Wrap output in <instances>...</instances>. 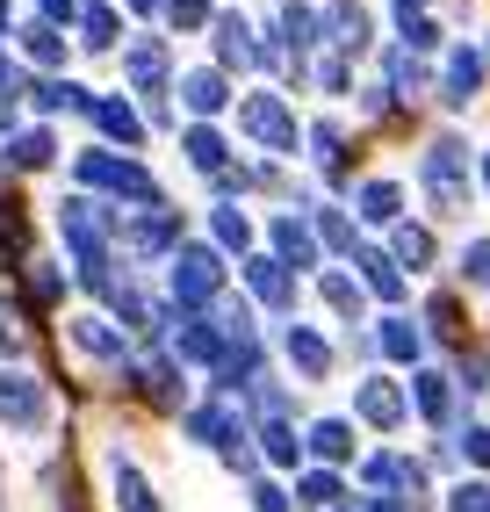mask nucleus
Listing matches in <instances>:
<instances>
[{"mask_svg": "<svg viewBox=\"0 0 490 512\" xmlns=\"http://www.w3.org/2000/svg\"><path fill=\"white\" fill-rule=\"evenodd\" d=\"M73 347L94 354V361H123V332L109 318H73Z\"/></svg>", "mask_w": 490, "mask_h": 512, "instance_id": "23", "label": "nucleus"}, {"mask_svg": "<svg viewBox=\"0 0 490 512\" xmlns=\"http://www.w3.org/2000/svg\"><path fill=\"white\" fill-rule=\"evenodd\" d=\"M166 22L173 29H202L209 22V0H166Z\"/></svg>", "mask_w": 490, "mask_h": 512, "instance_id": "45", "label": "nucleus"}, {"mask_svg": "<svg viewBox=\"0 0 490 512\" xmlns=\"http://www.w3.org/2000/svg\"><path fill=\"white\" fill-rule=\"evenodd\" d=\"M476 174H483V188H490V152H483V159H476Z\"/></svg>", "mask_w": 490, "mask_h": 512, "instance_id": "56", "label": "nucleus"}, {"mask_svg": "<svg viewBox=\"0 0 490 512\" xmlns=\"http://www.w3.org/2000/svg\"><path fill=\"white\" fill-rule=\"evenodd\" d=\"M274 37H282L274 51H296V65H303V51L318 44V8H303V0H289V8H282V22H274Z\"/></svg>", "mask_w": 490, "mask_h": 512, "instance_id": "21", "label": "nucleus"}, {"mask_svg": "<svg viewBox=\"0 0 490 512\" xmlns=\"http://www.w3.org/2000/svg\"><path fill=\"white\" fill-rule=\"evenodd\" d=\"M173 325H181V332H173V354H181V361H202V368H217L224 361V325H209V318H173Z\"/></svg>", "mask_w": 490, "mask_h": 512, "instance_id": "12", "label": "nucleus"}, {"mask_svg": "<svg viewBox=\"0 0 490 512\" xmlns=\"http://www.w3.org/2000/svg\"><path fill=\"white\" fill-rule=\"evenodd\" d=\"M188 433H195V440H209L217 455L245 448V419L231 412V404H202V412H188Z\"/></svg>", "mask_w": 490, "mask_h": 512, "instance_id": "13", "label": "nucleus"}, {"mask_svg": "<svg viewBox=\"0 0 490 512\" xmlns=\"http://www.w3.org/2000/svg\"><path fill=\"white\" fill-rule=\"evenodd\" d=\"M426 325H433V339H462V332H469L454 296H433V303H426Z\"/></svg>", "mask_w": 490, "mask_h": 512, "instance_id": "36", "label": "nucleus"}, {"mask_svg": "<svg viewBox=\"0 0 490 512\" xmlns=\"http://www.w3.org/2000/svg\"><path fill=\"white\" fill-rule=\"evenodd\" d=\"M274 260H282L289 267V275H296V267H318V231H310V217L303 210H289V217H274Z\"/></svg>", "mask_w": 490, "mask_h": 512, "instance_id": "8", "label": "nucleus"}, {"mask_svg": "<svg viewBox=\"0 0 490 512\" xmlns=\"http://www.w3.org/2000/svg\"><path fill=\"white\" fill-rule=\"evenodd\" d=\"M260 448H267V462H282V469L303 462V440H296V426H282V419H267V426H260Z\"/></svg>", "mask_w": 490, "mask_h": 512, "instance_id": "31", "label": "nucleus"}, {"mask_svg": "<svg viewBox=\"0 0 490 512\" xmlns=\"http://www.w3.org/2000/svg\"><path fill=\"white\" fill-rule=\"evenodd\" d=\"M354 267H361V296H382V303H397L404 296V267L390 260V253H354Z\"/></svg>", "mask_w": 490, "mask_h": 512, "instance_id": "18", "label": "nucleus"}, {"mask_svg": "<svg viewBox=\"0 0 490 512\" xmlns=\"http://www.w3.org/2000/svg\"><path fill=\"white\" fill-rule=\"evenodd\" d=\"M418 87H426V65H418L404 44L390 51V87H382V94H397V101H418Z\"/></svg>", "mask_w": 490, "mask_h": 512, "instance_id": "30", "label": "nucleus"}, {"mask_svg": "<svg viewBox=\"0 0 490 512\" xmlns=\"http://www.w3.org/2000/svg\"><path fill=\"white\" fill-rule=\"evenodd\" d=\"M361 217L368 224H397V210H404V195H397V181H361Z\"/></svg>", "mask_w": 490, "mask_h": 512, "instance_id": "29", "label": "nucleus"}, {"mask_svg": "<svg viewBox=\"0 0 490 512\" xmlns=\"http://www.w3.org/2000/svg\"><path fill=\"white\" fill-rule=\"evenodd\" d=\"M217 58H224V65H267V73L282 65V51H274V44H260L245 15H217Z\"/></svg>", "mask_w": 490, "mask_h": 512, "instance_id": "7", "label": "nucleus"}, {"mask_svg": "<svg viewBox=\"0 0 490 512\" xmlns=\"http://www.w3.org/2000/svg\"><path fill=\"white\" fill-rule=\"evenodd\" d=\"M123 73L137 80V94H166V44H159V37H145V44H130V58H123Z\"/></svg>", "mask_w": 490, "mask_h": 512, "instance_id": "19", "label": "nucleus"}, {"mask_svg": "<svg viewBox=\"0 0 490 512\" xmlns=\"http://www.w3.org/2000/svg\"><path fill=\"white\" fill-rule=\"evenodd\" d=\"M209 224H217V246H238V253L253 246V224H245V210H231V202H224V210L209 217Z\"/></svg>", "mask_w": 490, "mask_h": 512, "instance_id": "39", "label": "nucleus"}, {"mask_svg": "<svg viewBox=\"0 0 490 512\" xmlns=\"http://www.w3.org/2000/svg\"><path fill=\"white\" fill-rule=\"evenodd\" d=\"M217 296H224V253L217 246H181V253H173V303L195 318Z\"/></svg>", "mask_w": 490, "mask_h": 512, "instance_id": "2", "label": "nucleus"}, {"mask_svg": "<svg viewBox=\"0 0 490 512\" xmlns=\"http://www.w3.org/2000/svg\"><path fill=\"white\" fill-rule=\"evenodd\" d=\"M73 174H80V188H109V195H130V202H159L152 174L137 159H116V152H80Z\"/></svg>", "mask_w": 490, "mask_h": 512, "instance_id": "3", "label": "nucleus"}, {"mask_svg": "<svg viewBox=\"0 0 490 512\" xmlns=\"http://www.w3.org/2000/svg\"><path fill=\"white\" fill-rule=\"evenodd\" d=\"M253 512H296L282 484H253Z\"/></svg>", "mask_w": 490, "mask_h": 512, "instance_id": "47", "label": "nucleus"}, {"mask_svg": "<svg viewBox=\"0 0 490 512\" xmlns=\"http://www.w3.org/2000/svg\"><path fill=\"white\" fill-rule=\"evenodd\" d=\"M87 116H94L101 130H109L116 145H137V138H145V123H137V109H130V101H94Z\"/></svg>", "mask_w": 490, "mask_h": 512, "instance_id": "28", "label": "nucleus"}, {"mask_svg": "<svg viewBox=\"0 0 490 512\" xmlns=\"http://www.w3.org/2000/svg\"><path fill=\"white\" fill-rule=\"evenodd\" d=\"M0 29H8V0H0Z\"/></svg>", "mask_w": 490, "mask_h": 512, "instance_id": "57", "label": "nucleus"}, {"mask_svg": "<svg viewBox=\"0 0 490 512\" xmlns=\"http://www.w3.org/2000/svg\"><path fill=\"white\" fill-rule=\"evenodd\" d=\"M483 65H490V51H483Z\"/></svg>", "mask_w": 490, "mask_h": 512, "instance_id": "58", "label": "nucleus"}, {"mask_svg": "<svg viewBox=\"0 0 490 512\" xmlns=\"http://www.w3.org/2000/svg\"><path fill=\"white\" fill-rule=\"evenodd\" d=\"M418 188L433 195L440 217H462L469 210V145L462 138H433L426 159H418Z\"/></svg>", "mask_w": 490, "mask_h": 512, "instance_id": "1", "label": "nucleus"}, {"mask_svg": "<svg viewBox=\"0 0 490 512\" xmlns=\"http://www.w3.org/2000/svg\"><path fill=\"white\" fill-rule=\"evenodd\" d=\"M418 8H426V0H397V15H418Z\"/></svg>", "mask_w": 490, "mask_h": 512, "instance_id": "55", "label": "nucleus"}, {"mask_svg": "<svg viewBox=\"0 0 490 512\" xmlns=\"http://www.w3.org/2000/svg\"><path fill=\"white\" fill-rule=\"evenodd\" d=\"M375 347L390 354V361H411V368H418V354H426V332H418L411 318H382V332H375Z\"/></svg>", "mask_w": 490, "mask_h": 512, "instance_id": "25", "label": "nucleus"}, {"mask_svg": "<svg viewBox=\"0 0 490 512\" xmlns=\"http://www.w3.org/2000/svg\"><path fill=\"white\" fill-rule=\"evenodd\" d=\"M37 8H44L37 22H51V29H58V22H73V0H37Z\"/></svg>", "mask_w": 490, "mask_h": 512, "instance_id": "52", "label": "nucleus"}, {"mask_svg": "<svg viewBox=\"0 0 490 512\" xmlns=\"http://www.w3.org/2000/svg\"><path fill=\"white\" fill-rule=\"evenodd\" d=\"M318 87H325V94H346V87H354V65H346V58H325V65H318Z\"/></svg>", "mask_w": 490, "mask_h": 512, "instance_id": "46", "label": "nucleus"}, {"mask_svg": "<svg viewBox=\"0 0 490 512\" xmlns=\"http://www.w3.org/2000/svg\"><path fill=\"white\" fill-rule=\"evenodd\" d=\"M181 101L195 116H217L224 101H231V80L217 73V65H195V73H181Z\"/></svg>", "mask_w": 490, "mask_h": 512, "instance_id": "16", "label": "nucleus"}, {"mask_svg": "<svg viewBox=\"0 0 490 512\" xmlns=\"http://www.w3.org/2000/svg\"><path fill=\"white\" fill-rule=\"evenodd\" d=\"M303 505H318V512H339V505H346V491H339V476H325V469H310V476H303Z\"/></svg>", "mask_w": 490, "mask_h": 512, "instance_id": "37", "label": "nucleus"}, {"mask_svg": "<svg viewBox=\"0 0 490 512\" xmlns=\"http://www.w3.org/2000/svg\"><path fill=\"white\" fill-rule=\"evenodd\" d=\"M116 231H123V246H130L137 260H152V253H173V246H181V210H166V202H152V210H137V217L116 210Z\"/></svg>", "mask_w": 490, "mask_h": 512, "instance_id": "5", "label": "nucleus"}, {"mask_svg": "<svg viewBox=\"0 0 490 512\" xmlns=\"http://www.w3.org/2000/svg\"><path fill=\"white\" fill-rule=\"evenodd\" d=\"M289 361L303 383H325L332 375V347H325V332H310V325H289Z\"/></svg>", "mask_w": 490, "mask_h": 512, "instance_id": "17", "label": "nucleus"}, {"mask_svg": "<svg viewBox=\"0 0 490 512\" xmlns=\"http://www.w3.org/2000/svg\"><path fill=\"white\" fill-rule=\"evenodd\" d=\"M318 37L339 44V58H354L368 44V8H361V0H332V8L318 15Z\"/></svg>", "mask_w": 490, "mask_h": 512, "instance_id": "10", "label": "nucleus"}, {"mask_svg": "<svg viewBox=\"0 0 490 512\" xmlns=\"http://www.w3.org/2000/svg\"><path fill=\"white\" fill-rule=\"evenodd\" d=\"M0 419H8L15 433H37L51 419V397L37 375H15V368H0Z\"/></svg>", "mask_w": 490, "mask_h": 512, "instance_id": "6", "label": "nucleus"}, {"mask_svg": "<svg viewBox=\"0 0 490 512\" xmlns=\"http://www.w3.org/2000/svg\"><path fill=\"white\" fill-rule=\"evenodd\" d=\"M462 455L490 469V426H462Z\"/></svg>", "mask_w": 490, "mask_h": 512, "instance_id": "48", "label": "nucleus"}, {"mask_svg": "<svg viewBox=\"0 0 490 512\" xmlns=\"http://www.w3.org/2000/svg\"><path fill=\"white\" fill-rule=\"evenodd\" d=\"M303 448L318 455V462H354V426H346V419H318Z\"/></svg>", "mask_w": 490, "mask_h": 512, "instance_id": "24", "label": "nucleus"}, {"mask_svg": "<svg viewBox=\"0 0 490 512\" xmlns=\"http://www.w3.org/2000/svg\"><path fill=\"white\" fill-rule=\"evenodd\" d=\"M80 29H87V37H80L87 51H109V44H116V29H123V22H116V8H87V22H80Z\"/></svg>", "mask_w": 490, "mask_h": 512, "instance_id": "38", "label": "nucleus"}, {"mask_svg": "<svg viewBox=\"0 0 490 512\" xmlns=\"http://www.w3.org/2000/svg\"><path fill=\"white\" fill-rule=\"evenodd\" d=\"M404 404H418L433 426H447V412H454V390H447V375H433V368H418L411 375V390H404Z\"/></svg>", "mask_w": 490, "mask_h": 512, "instance_id": "22", "label": "nucleus"}, {"mask_svg": "<svg viewBox=\"0 0 490 512\" xmlns=\"http://www.w3.org/2000/svg\"><path fill=\"white\" fill-rule=\"evenodd\" d=\"M109 476H116V512H159V498H152V484H145V469H137L130 455H116Z\"/></svg>", "mask_w": 490, "mask_h": 512, "instance_id": "20", "label": "nucleus"}, {"mask_svg": "<svg viewBox=\"0 0 490 512\" xmlns=\"http://www.w3.org/2000/svg\"><path fill=\"white\" fill-rule=\"evenodd\" d=\"M238 130L267 152H296V116L282 109V94H245L238 101Z\"/></svg>", "mask_w": 490, "mask_h": 512, "instance_id": "4", "label": "nucleus"}, {"mask_svg": "<svg viewBox=\"0 0 490 512\" xmlns=\"http://www.w3.org/2000/svg\"><path fill=\"white\" fill-rule=\"evenodd\" d=\"M346 512H404L397 498H346Z\"/></svg>", "mask_w": 490, "mask_h": 512, "instance_id": "53", "label": "nucleus"}, {"mask_svg": "<svg viewBox=\"0 0 490 512\" xmlns=\"http://www.w3.org/2000/svg\"><path fill=\"white\" fill-rule=\"evenodd\" d=\"M354 412L368 419V426H404V383H390V375H368V383L354 390Z\"/></svg>", "mask_w": 490, "mask_h": 512, "instance_id": "11", "label": "nucleus"}, {"mask_svg": "<svg viewBox=\"0 0 490 512\" xmlns=\"http://www.w3.org/2000/svg\"><path fill=\"white\" fill-rule=\"evenodd\" d=\"M368 484H404V462L397 455H375L368 462Z\"/></svg>", "mask_w": 490, "mask_h": 512, "instance_id": "49", "label": "nucleus"}, {"mask_svg": "<svg viewBox=\"0 0 490 512\" xmlns=\"http://www.w3.org/2000/svg\"><path fill=\"white\" fill-rule=\"evenodd\" d=\"M462 282L490 289V238H469V246H462Z\"/></svg>", "mask_w": 490, "mask_h": 512, "instance_id": "42", "label": "nucleus"}, {"mask_svg": "<svg viewBox=\"0 0 490 512\" xmlns=\"http://www.w3.org/2000/svg\"><path fill=\"white\" fill-rule=\"evenodd\" d=\"M245 289H253L267 311H296V275L274 253H260V260H245Z\"/></svg>", "mask_w": 490, "mask_h": 512, "instance_id": "9", "label": "nucleus"}, {"mask_svg": "<svg viewBox=\"0 0 490 512\" xmlns=\"http://www.w3.org/2000/svg\"><path fill=\"white\" fill-rule=\"evenodd\" d=\"M22 347H29V318L15 303H0V354H22Z\"/></svg>", "mask_w": 490, "mask_h": 512, "instance_id": "43", "label": "nucleus"}, {"mask_svg": "<svg viewBox=\"0 0 490 512\" xmlns=\"http://www.w3.org/2000/svg\"><path fill=\"white\" fill-rule=\"evenodd\" d=\"M462 383H469V390H490V361H483V354L462 361Z\"/></svg>", "mask_w": 490, "mask_h": 512, "instance_id": "51", "label": "nucleus"}, {"mask_svg": "<svg viewBox=\"0 0 490 512\" xmlns=\"http://www.w3.org/2000/svg\"><path fill=\"white\" fill-rule=\"evenodd\" d=\"M447 512H490V484H454L447 491Z\"/></svg>", "mask_w": 490, "mask_h": 512, "instance_id": "44", "label": "nucleus"}, {"mask_svg": "<svg viewBox=\"0 0 490 512\" xmlns=\"http://www.w3.org/2000/svg\"><path fill=\"white\" fill-rule=\"evenodd\" d=\"M476 87H483V51H447V109H469V101H476Z\"/></svg>", "mask_w": 490, "mask_h": 512, "instance_id": "15", "label": "nucleus"}, {"mask_svg": "<svg viewBox=\"0 0 490 512\" xmlns=\"http://www.w3.org/2000/svg\"><path fill=\"white\" fill-rule=\"evenodd\" d=\"M123 383H137V390H145V397L159 404V412H173V404L188 397V390H181V368H173V361H145V368H123Z\"/></svg>", "mask_w": 490, "mask_h": 512, "instance_id": "14", "label": "nucleus"}, {"mask_svg": "<svg viewBox=\"0 0 490 512\" xmlns=\"http://www.w3.org/2000/svg\"><path fill=\"white\" fill-rule=\"evenodd\" d=\"M181 152H188V166H195V174H224V138H217V130H209V123H188V138H181Z\"/></svg>", "mask_w": 490, "mask_h": 512, "instance_id": "27", "label": "nucleus"}, {"mask_svg": "<svg viewBox=\"0 0 490 512\" xmlns=\"http://www.w3.org/2000/svg\"><path fill=\"white\" fill-rule=\"evenodd\" d=\"M390 260H397V267H426V260H433V231L397 224V238H390Z\"/></svg>", "mask_w": 490, "mask_h": 512, "instance_id": "33", "label": "nucleus"}, {"mask_svg": "<svg viewBox=\"0 0 490 512\" xmlns=\"http://www.w3.org/2000/svg\"><path fill=\"white\" fill-rule=\"evenodd\" d=\"M130 8H137V15H166V0H130Z\"/></svg>", "mask_w": 490, "mask_h": 512, "instance_id": "54", "label": "nucleus"}, {"mask_svg": "<svg viewBox=\"0 0 490 512\" xmlns=\"http://www.w3.org/2000/svg\"><path fill=\"white\" fill-rule=\"evenodd\" d=\"M29 289H37V296H44V303H51V296H58V289H65V282H58V275H51V267H44V260H37V267H29Z\"/></svg>", "mask_w": 490, "mask_h": 512, "instance_id": "50", "label": "nucleus"}, {"mask_svg": "<svg viewBox=\"0 0 490 512\" xmlns=\"http://www.w3.org/2000/svg\"><path fill=\"white\" fill-rule=\"evenodd\" d=\"M397 22H404V51H411V58L440 44V22H433V15H397Z\"/></svg>", "mask_w": 490, "mask_h": 512, "instance_id": "41", "label": "nucleus"}, {"mask_svg": "<svg viewBox=\"0 0 490 512\" xmlns=\"http://www.w3.org/2000/svg\"><path fill=\"white\" fill-rule=\"evenodd\" d=\"M51 152H58L51 130H22V138H8V152H0V159H8L15 174H37V166H51Z\"/></svg>", "mask_w": 490, "mask_h": 512, "instance_id": "26", "label": "nucleus"}, {"mask_svg": "<svg viewBox=\"0 0 490 512\" xmlns=\"http://www.w3.org/2000/svg\"><path fill=\"white\" fill-rule=\"evenodd\" d=\"M325 303L339 318H361V282L354 275H325Z\"/></svg>", "mask_w": 490, "mask_h": 512, "instance_id": "40", "label": "nucleus"}, {"mask_svg": "<svg viewBox=\"0 0 490 512\" xmlns=\"http://www.w3.org/2000/svg\"><path fill=\"white\" fill-rule=\"evenodd\" d=\"M22 51H29V65H65V37L51 22H29L22 29Z\"/></svg>", "mask_w": 490, "mask_h": 512, "instance_id": "32", "label": "nucleus"}, {"mask_svg": "<svg viewBox=\"0 0 490 512\" xmlns=\"http://www.w3.org/2000/svg\"><path fill=\"white\" fill-rule=\"evenodd\" d=\"M310 145H318V166L339 181V174H346V130H339V123H318V130H310Z\"/></svg>", "mask_w": 490, "mask_h": 512, "instance_id": "35", "label": "nucleus"}, {"mask_svg": "<svg viewBox=\"0 0 490 512\" xmlns=\"http://www.w3.org/2000/svg\"><path fill=\"white\" fill-rule=\"evenodd\" d=\"M310 231H318V246L354 253V224H346V210H310Z\"/></svg>", "mask_w": 490, "mask_h": 512, "instance_id": "34", "label": "nucleus"}]
</instances>
